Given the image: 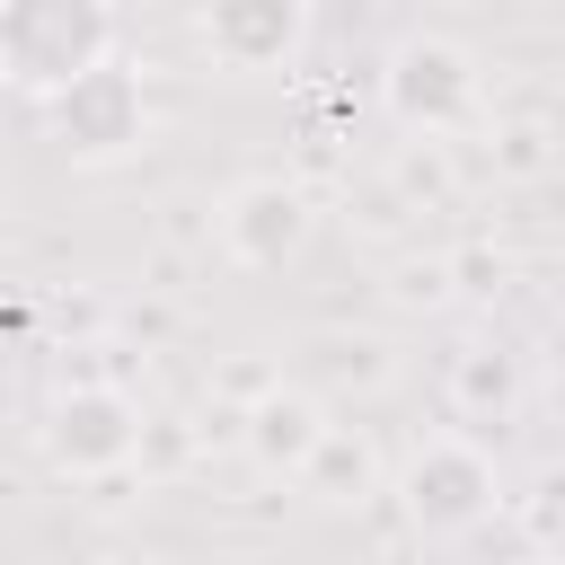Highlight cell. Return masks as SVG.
<instances>
[{"mask_svg":"<svg viewBox=\"0 0 565 565\" xmlns=\"http://www.w3.org/2000/svg\"><path fill=\"white\" fill-rule=\"evenodd\" d=\"M380 97H388V115H397L406 132H459V124L486 106V71H477V53L450 44V35H406V44L388 53V71H380Z\"/></svg>","mask_w":565,"mask_h":565,"instance_id":"obj_4","label":"cell"},{"mask_svg":"<svg viewBox=\"0 0 565 565\" xmlns=\"http://www.w3.org/2000/svg\"><path fill=\"white\" fill-rule=\"evenodd\" d=\"M494 459L468 441V433H433V441H415L406 450V468H397V503H406V521L424 530V539H468L486 512H494Z\"/></svg>","mask_w":565,"mask_h":565,"instance_id":"obj_3","label":"cell"},{"mask_svg":"<svg viewBox=\"0 0 565 565\" xmlns=\"http://www.w3.org/2000/svg\"><path fill=\"white\" fill-rule=\"evenodd\" d=\"M132 450H141V406H132L124 388L79 380V388H62V397L44 406V459H53L62 477H115Z\"/></svg>","mask_w":565,"mask_h":565,"instance_id":"obj_5","label":"cell"},{"mask_svg":"<svg viewBox=\"0 0 565 565\" xmlns=\"http://www.w3.org/2000/svg\"><path fill=\"white\" fill-rule=\"evenodd\" d=\"M115 53V0H0V79L53 97Z\"/></svg>","mask_w":565,"mask_h":565,"instance_id":"obj_1","label":"cell"},{"mask_svg":"<svg viewBox=\"0 0 565 565\" xmlns=\"http://www.w3.org/2000/svg\"><path fill=\"white\" fill-rule=\"evenodd\" d=\"M539 565H547V556H539Z\"/></svg>","mask_w":565,"mask_h":565,"instance_id":"obj_9","label":"cell"},{"mask_svg":"<svg viewBox=\"0 0 565 565\" xmlns=\"http://www.w3.org/2000/svg\"><path fill=\"white\" fill-rule=\"evenodd\" d=\"M44 132H53L79 168H115V159H132V150L150 141V97H141V71H124V62L106 53L97 71L62 79V88L44 97Z\"/></svg>","mask_w":565,"mask_h":565,"instance_id":"obj_2","label":"cell"},{"mask_svg":"<svg viewBox=\"0 0 565 565\" xmlns=\"http://www.w3.org/2000/svg\"><path fill=\"white\" fill-rule=\"evenodd\" d=\"M327 433H335V424H327L318 397H300V388H265V397L247 406V459H256L265 477H300Z\"/></svg>","mask_w":565,"mask_h":565,"instance_id":"obj_8","label":"cell"},{"mask_svg":"<svg viewBox=\"0 0 565 565\" xmlns=\"http://www.w3.org/2000/svg\"><path fill=\"white\" fill-rule=\"evenodd\" d=\"M194 35L221 71L256 79V71H282L309 35V0H203L194 9Z\"/></svg>","mask_w":565,"mask_h":565,"instance_id":"obj_7","label":"cell"},{"mask_svg":"<svg viewBox=\"0 0 565 565\" xmlns=\"http://www.w3.org/2000/svg\"><path fill=\"white\" fill-rule=\"evenodd\" d=\"M309 238H318V212H309L300 185H282V177H247V185L221 194V247H230V265H247V274H282V265H300Z\"/></svg>","mask_w":565,"mask_h":565,"instance_id":"obj_6","label":"cell"}]
</instances>
